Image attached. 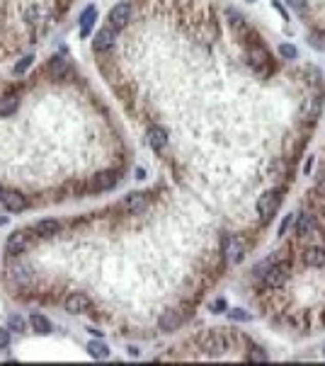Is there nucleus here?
Segmentation results:
<instances>
[{"instance_id": "1", "label": "nucleus", "mask_w": 325, "mask_h": 366, "mask_svg": "<svg viewBox=\"0 0 325 366\" xmlns=\"http://www.w3.org/2000/svg\"><path fill=\"white\" fill-rule=\"evenodd\" d=\"M289 272H291V265H289L287 260H279V262H270V267H267V274L262 276V282L270 286V289H279V286L287 284Z\"/></svg>"}, {"instance_id": "2", "label": "nucleus", "mask_w": 325, "mask_h": 366, "mask_svg": "<svg viewBox=\"0 0 325 366\" xmlns=\"http://www.w3.org/2000/svg\"><path fill=\"white\" fill-rule=\"evenodd\" d=\"M277 206H279V192L277 189H270V192L260 194V199H257V213H260L265 221L274 216Z\"/></svg>"}, {"instance_id": "3", "label": "nucleus", "mask_w": 325, "mask_h": 366, "mask_svg": "<svg viewBox=\"0 0 325 366\" xmlns=\"http://www.w3.org/2000/svg\"><path fill=\"white\" fill-rule=\"evenodd\" d=\"M199 345H202V349L209 352V354H221L223 349L228 347L226 335H221V332H206V335H202V337H199Z\"/></svg>"}, {"instance_id": "4", "label": "nucleus", "mask_w": 325, "mask_h": 366, "mask_svg": "<svg viewBox=\"0 0 325 366\" xmlns=\"http://www.w3.org/2000/svg\"><path fill=\"white\" fill-rule=\"evenodd\" d=\"M131 15H134V8H131L129 3H119V5H114V8L110 10V25L114 29L126 27L131 22Z\"/></svg>"}, {"instance_id": "5", "label": "nucleus", "mask_w": 325, "mask_h": 366, "mask_svg": "<svg viewBox=\"0 0 325 366\" xmlns=\"http://www.w3.org/2000/svg\"><path fill=\"white\" fill-rule=\"evenodd\" d=\"M248 63H250L260 75L270 73V61H267V54H265L262 46H252L250 51H248Z\"/></svg>"}, {"instance_id": "6", "label": "nucleus", "mask_w": 325, "mask_h": 366, "mask_svg": "<svg viewBox=\"0 0 325 366\" xmlns=\"http://www.w3.org/2000/svg\"><path fill=\"white\" fill-rule=\"evenodd\" d=\"M114 39H117V32H114V27H102L97 34H95V51H110L112 46H114Z\"/></svg>"}, {"instance_id": "7", "label": "nucleus", "mask_w": 325, "mask_h": 366, "mask_svg": "<svg viewBox=\"0 0 325 366\" xmlns=\"http://www.w3.org/2000/svg\"><path fill=\"white\" fill-rule=\"evenodd\" d=\"M148 206V197L141 192H131L124 202H121V209L129 211V213H143V209Z\"/></svg>"}, {"instance_id": "8", "label": "nucleus", "mask_w": 325, "mask_h": 366, "mask_svg": "<svg viewBox=\"0 0 325 366\" xmlns=\"http://www.w3.org/2000/svg\"><path fill=\"white\" fill-rule=\"evenodd\" d=\"M223 252H226V260L231 262V265H238L243 260V243L241 238H235V235H228L226 243H223Z\"/></svg>"}, {"instance_id": "9", "label": "nucleus", "mask_w": 325, "mask_h": 366, "mask_svg": "<svg viewBox=\"0 0 325 366\" xmlns=\"http://www.w3.org/2000/svg\"><path fill=\"white\" fill-rule=\"evenodd\" d=\"M90 308V296H85V293H71L68 298H66V311L78 315V313H85Z\"/></svg>"}, {"instance_id": "10", "label": "nucleus", "mask_w": 325, "mask_h": 366, "mask_svg": "<svg viewBox=\"0 0 325 366\" xmlns=\"http://www.w3.org/2000/svg\"><path fill=\"white\" fill-rule=\"evenodd\" d=\"M8 252L10 255H19V252H25L27 250V233H22V230H17V233H12L8 238Z\"/></svg>"}, {"instance_id": "11", "label": "nucleus", "mask_w": 325, "mask_h": 366, "mask_svg": "<svg viewBox=\"0 0 325 366\" xmlns=\"http://www.w3.org/2000/svg\"><path fill=\"white\" fill-rule=\"evenodd\" d=\"M304 262L308 267H325V250L318 245L308 247L306 252H304Z\"/></svg>"}, {"instance_id": "12", "label": "nucleus", "mask_w": 325, "mask_h": 366, "mask_svg": "<svg viewBox=\"0 0 325 366\" xmlns=\"http://www.w3.org/2000/svg\"><path fill=\"white\" fill-rule=\"evenodd\" d=\"M148 143H150L153 150H158L160 153V150L167 146V134L160 126H150L148 128Z\"/></svg>"}, {"instance_id": "13", "label": "nucleus", "mask_w": 325, "mask_h": 366, "mask_svg": "<svg viewBox=\"0 0 325 366\" xmlns=\"http://www.w3.org/2000/svg\"><path fill=\"white\" fill-rule=\"evenodd\" d=\"M180 322H182V315H180V313H177V311H165L163 315H160L158 325H160V330H165V332H172V330L180 328Z\"/></svg>"}, {"instance_id": "14", "label": "nucleus", "mask_w": 325, "mask_h": 366, "mask_svg": "<svg viewBox=\"0 0 325 366\" xmlns=\"http://www.w3.org/2000/svg\"><path fill=\"white\" fill-rule=\"evenodd\" d=\"M318 226V221L313 213H298V221H296V233L301 235H308V233H313Z\"/></svg>"}, {"instance_id": "15", "label": "nucleus", "mask_w": 325, "mask_h": 366, "mask_svg": "<svg viewBox=\"0 0 325 366\" xmlns=\"http://www.w3.org/2000/svg\"><path fill=\"white\" fill-rule=\"evenodd\" d=\"M3 204H5V209L8 211L17 213V211H22L25 206H27V199H25L19 192H8L5 194V199H3Z\"/></svg>"}, {"instance_id": "16", "label": "nucleus", "mask_w": 325, "mask_h": 366, "mask_svg": "<svg viewBox=\"0 0 325 366\" xmlns=\"http://www.w3.org/2000/svg\"><path fill=\"white\" fill-rule=\"evenodd\" d=\"M114 184H117V177H114V173H100V175H95L93 189H97V192H107V189H112Z\"/></svg>"}, {"instance_id": "17", "label": "nucleus", "mask_w": 325, "mask_h": 366, "mask_svg": "<svg viewBox=\"0 0 325 366\" xmlns=\"http://www.w3.org/2000/svg\"><path fill=\"white\" fill-rule=\"evenodd\" d=\"M58 221H54V219H44V221H39L37 226H34V233L37 235H41V238H49V235H56L58 233Z\"/></svg>"}, {"instance_id": "18", "label": "nucleus", "mask_w": 325, "mask_h": 366, "mask_svg": "<svg viewBox=\"0 0 325 366\" xmlns=\"http://www.w3.org/2000/svg\"><path fill=\"white\" fill-rule=\"evenodd\" d=\"M19 107V100L15 95H5V97H0V117H10V114H15Z\"/></svg>"}, {"instance_id": "19", "label": "nucleus", "mask_w": 325, "mask_h": 366, "mask_svg": "<svg viewBox=\"0 0 325 366\" xmlns=\"http://www.w3.org/2000/svg\"><path fill=\"white\" fill-rule=\"evenodd\" d=\"M95 17H97V10L90 5V8L83 12V17H80V34H83V37L90 34V29H93V25H95Z\"/></svg>"}, {"instance_id": "20", "label": "nucleus", "mask_w": 325, "mask_h": 366, "mask_svg": "<svg viewBox=\"0 0 325 366\" xmlns=\"http://www.w3.org/2000/svg\"><path fill=\"white\" fill-rule=\"evenodd\" d=\"M66 71H68V58L66 56H56L54 61L49 63V73L54 75V78H63Z\"/></svg>"}, {"instance_id": "21", "label": "nucleus", "mask_w": 325, "mask_h": 366, "mask_svg": "<svg viewBox=\"0 0 325 366\" xmlns=\"http://www.w3.org/2000/svg\"><path fill=\"white\" fill-rule=\"evenodd\" d=\"M88 354L93 359H104L110 354V349H107V345H104L102 339H93V342L88 345Z\"/></svg>"}, {"instance_id": "22", "label": "nucleus", "mask_w": 325, "mask_h": 366, "mask_svg": "<svg viewBox=\"0 0 325 366\" xmlns=\"http://www.w3.org/2000/svg\"><path fill=\"white\" fill-rule=\"evenodd\" d=\"M29 325L37 330V332H49V330H51V322H49L44 315H37V313L29 318Z\"/></svg>"}, {"instance_id": "23", "label": "nucleus", "mask_w": 325, "mask_h": 366, "mask_svg": "<svg viewBox=\"0 0 325 366\" xmlns=\"http://www.w3.org/2000/svg\"><path fill=\"white\" fill-rule=\"evenodd\" d=\"M279 56L291 61V58H296L298 56V51H296V46H291V44H279Z\"/></svg>"}, {"instance_id": "24", "label": "nucleus", "mask_w": 325, "mask_h": 366, "mask_svg": "<svg viewBox=\"0 0 325 366\" xmlns=\"http://www.w3.org/2000/svg\"><path fill=\"white\" fill-rule=\"evenodd\" d=\"M318 110H320V97H313V100L306 104V117H308V119H313Z\"/></svg>"}, {"instance_id": "25", "label": "nucleus", "mask_w": 325, "mask_h": 366, "mask_svg": "<svg viewBox=\"0 0 325 366\" xmlns=\"http://www.w3.org/2000/svg\"><path fill=\"white\" fill-rule=\"evenodd\" d=\"M248 359H250V361H255V364H260V361H267V354H265L260 347H252L250 354H248Z\"/></svg>"}, {"instance_id": "26", "label": "nucleus", "mask_w": 325, "mask_h": 366, "mask_svg": "<svg viewBox=\"0 0 325 366\" xmlns=\"http://www.w3.org/2000/svg\"><path fill=\"white\" fill-rule=\"evenodd\" d=\"M228 315H231L233 320H250V315H248L245 311H241V308H231V311H228Z\"/></svg>"}, {"instance_id": "27", "label": "nucleus", "mask_w": 325, "mask_h": 366, "mask_svg": "<svg viewBox=\"0 0 325 366\" xmlns=\"http://www.w3.org/2000/svg\"><path fill=\"white\" fill-rule=\"evenodd\" d=\"M287 5L291 10H296V12H304L306 5H308V0H287Z\"/></svg>"}, {"instance_id": "28", "label": "nucleus", "mask_w": 325, "mask_h": 366, "mask_svg": "<svg viewBox=\"0 0 325 366\" xmlns=\"http://www.w3.org/2000/svg\"><path fill=\"white\" fill-rule=\"evenodd\" d=\"M29 66H32V56H25V58H22V61H19L17 66H15V73H25V71H27Z\"/></svg>"}, {"instance_id": "29", "label": "nucleus", "mask_w": 325, "mask_h": 366, "mask_svg": "<svg viewBox=\"0 0 325 366\" xmlns=\"http://www.w3.org/2000/svg\"><path fill=\"white\" fill-rule=\"evenodd\" d=\"M15 279H17L19 284H27V282H29V272L19 267V269H15Z\"/></svg>"}, {"instance_id": "30", "label": "nucleus", "mask_w": 325, "mask_h": 366, "mask_svg": "<svg viewBox=\"0 0 325 366\" xmlns=\"http://www.w3.org/2000/svg\"><path fill=\"white\" fill-rule=\"evenodd\" d=\"M311 46H316V49H325V37L323 34H311Z\"/></svg>"}, {"instance_id": "31", "label": "nucleus", "mask_w": 325, "mask_h": 366, "mask_svg": "<svg viewBox=\"0 0 325 366\" xmlns=\"http://www.w3.org/2000/svg\"><path fill=\"white\" fill-rule=\"evenodd\" d=\"M226 308H228V306H226V301H223V298H216V301L211 303V313H223Z\"/></svg>"}, {"instance_id": "32", "label": "nucleus", "mask_w": 325, "mask_h": 366, "mask_svg": "<svg viewBox=\"0 0 325 366\" xmlns=\"http://www.w3.org/2000/svg\"><path fill=\"white\" fill-rule=\"evenodd\" d=\"M10 345V332L8 330H0V347H8Z\"/></svg>"}, {"instance_id": "33", "label": "nucleus", "mask_w": 325, "mask_h": 366, "mask_svg": "<svg viewBox=\"0 0 325 366\" xmlns=\"http://www.w3.org/2000/svg\"><path fill=\"white\" fill-rule=\"evenodd\" d=\"M316 189H318V194H320V197H325V175H320V177H318Z\"/></svg>"}, {"instance_id": "34", "label": "nucleus", "mask_w": 325, "mask_h": 366, "mask_svg": "<svg viewBox=\"0 0 325 366\" xmlns=\"http://www.w3.org/2000/svg\"><path fill=\"white\" fill-rule=\"evenodd\" d=\"M10 325H12L15 330H25V322H22V318H17V315H15V318H10Z\"/></svg>"}, {"instance_id": "35", "label": "nucleus", "mask_w": 325, "mask_h": 366, "mask_svg": "<svg viewBox=\"0 0 325 366\" xmlns=\"http://www.w3.org/2000/svg\"><path fill=\"white\" fill-rule=\"evenodd\" d=\"M289 223H291V216H287V219L281 221V226H279V235H281V233H284V230L289 228Z\"/></svg>"}, {"instance_id": "36", "label": "nucleus", "mask_w": 325, "mask_h": 366, "mask_svg": "<svg viewBox=\"0 0 325 366\" xmlns=\"http://www.w3.org/2000/svg\"><path fill=\"white\" fill-rule=\"evenodd\" d=\"M3 199H5V189L0 187V202H3Z\"/></svg>"}, {"instance_id": "37", "label": "nucleus", "mask_w": 325, "mask_h": 366, "mask_svg": "<svg viewBox=\"0 0 325 366\" xmlns=\"http://www.w3.org/2000/svg\"><path fill=\"white\" fill-rule=\"evenodd\" d=\"M3 223H5V219H0V226H3Z\"/></svg>"}, {"instance_id": "38", "label": "nucleus", "mask_w": 325, "mask_h": 366, "mask_svg": "<svg viewBox=\"0 0 325 366\" xmlns=\"http://www.w3.org/2000/svg\"><path fill=\"white\" fill-rule=\"evenodd\" d=\"M323 354H325V347H323Z\"/></svg>"}, {"instance_id": "39", "label": "nucleus", "mask_w": 325, "mask_h": 366, "mask_svg": "<svg viewBox=\"0 0 325 366\" xmlns=\"http://www.w3.org/2000/svg\"><path fill=\"white\" fill-rule=\"evenodd\" d=\"M250 3H252V0H250Z\"/></svg>"}]
</instances>
